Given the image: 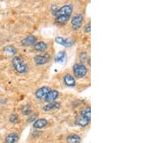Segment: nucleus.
<instances>
[{
	"label": "nucleus",
	"mask_w": 162,
	"mask_h": 143,
	"mask_svg": "<svg viewBox=\"0 0 162 143\" xmlns=\"http://www.w3.org/2000/svg\"><path fill=\"white\" fill-rule=\"evenodd\" d=\"M81 114L83 115V116L87 117L89 119H91V108L90 107H87L86 108H84V110L81 112Z\"/></svg>",
	"instance_id": "nucleus-19"
},
{
	"label": "nucleus",
	"mask_w": 162,
	"mask_h": 143,
	"mask_svg": "<svg viewBox=\"0 0 162 143\" xmlns=\"http://www.w3.org/2000/svg\"><path fill=\"white\" fill-rule=\"evenodd\" d=\"M22 113L24 115H28L31 113V108L30 106H25L22 108Z\"/></svg>",
	"instance_id": "nucleus-20"
},
{
	"label": "nucleus",
	"mask_w": 162,
	"mask_h": 143,
	"mask_svg": "<svg viewBox=\"0 0 162 143\" xmlns=\"http://www.w3.org/2000/svg\"><path fill=\"white\" fill-rule=\"evenodd\" d=\"M64 82L68 87H74L76 85L74 77L69 75V74H67V75L64 76Z\"/></svg>",
	"instance_id": "nucleus-11"
},
{
	"label": "nucleus",
	"mask_w": 162,
	"mask_h": 143,
	"mask_svg": "<svg viewBox=\"0 0 162 143\" xmlns=\"http://www.w3.org/2000/svg\"><path fill=\"white\" fill-rule=\"evenodd\" d=\"M12 64L13 68L17 72L20 74H24L27 72V64L25 63L23 59L20 57H15L12 60Z\"/></svg>",
	"instance_id": "nucleus-2"
},
{
	"label": "nucleus",
	"mask_w": 162,
	"mask_h": 143,
	"mask_svg": "<svg viewBox=\"0 0 162 143\" xmlns=\"http://www.w3.org/2000/svg\"><path fill=\"white\" fill-rule=\"evenodd\" d=\"M50 91V87H42L37 90L36 93H35V96H36V97L38 100H44V98H45V96H47V94Z\"/></svg>",
	"instance_id": "nucleus-7"
},
{
	"label": "nucleus",
	"mask_w": 162,
	"mask_h": 143,
	"mask_svg": "<svg viewBox=\"0 0 162 143\" xmlns=\"http://www.w3.org/2000/svg\"><path fill=\"white\" fill-rule=\"evenodd\" d=\"M34 49L39 52H43L48 48L47 43L44 42V41H39V42H36L33 45Z\"/></svg>",
	"instance_id": "nucleus-13"
},
{
	"label": "nucleus",
	"mask_w": 162,
	"mask_h": 143,
	"mask_svg": "<svg viewBox=\"0 0 162 143\" xmlns=\"http://www.w3.org/2000/svg\"><path fill=\"white\" fill-rule=\"evenodd\" d=\"M18 119V115L17 114H12L10 116V121L11 123H15Z\"/></svg>",
	"instance_id": "nucleus-21"
},
{
	"label": "nucleus",
	"mask_w": 162,
	"mask_h": 143,
	"mask_svg": "<svg viewBox=\"0 0 162 143\" xmlns=\"http://www.w3.org/2000/svg\"><path fill=\"white\" fill-rule=\"evenodd\" d=\"M50 61V56L48 54L43 55H37L34 57V62L37 65H43Z\"/></svg>",
	"instance_id": "nucleus-6"
},
{
	"label": "nucleus",
	"mask_w": 162,
	"mask_h": 143,
	"mask_svg": "<svg viewBox=\"0 0 162 143\" xmlns=\"http://www.w3.org/2000/svg\"><path fill=\"white\" fill-rule=\"evenodd\" d=\"M55 41L58 44H60L65 47H71L74 45V41L70 38H64L63 37L61 36H57L55 37Z\"/></svg>",
	"instance_id": "nucleus-5"
},
{
	"label": "nucleus",
	"mask_w": 162,
	"mask_h": 143,
	"mask_svg": "<svg viewBox=\"0 0 162 143\" xmlns=\"http://www.w3.org/2000/svg\"><path fill=\"white\" fill-rule=\"evenodd\" d=\"M37 42V38L35 36H29L23 38L21 41V44L24 47H31Z\"/></svg>",
	"instance_id": "nucleus-8"
},
{
	"label": "nucleus",
	"mask_w": 162,
	"mask_h": 143,
	"mask_svg": "<svg viewBox=\"0 0 162 143\" xmlns=\"http://www.w3.org/2000/svg\"><path fill=\"white\" fill-rule=\"evenodd\" d=\"M37 118V115L36 114H32L31 116L29 117L28 119H27V121L28 122H33Z\"/></svg>",
	"instance_id": "nucleus-25"
},
{
	"label": "nucleus",
	"mask_w": 162,
	"mask_h": 143,
	"mask_svg": "<svg viewBox=\"0 0 162 143\" xmlns=\"http://www.w3.org/2000/svg\"><path fill=\"white\" fill-rule=\"evenodd\" d=\"M66 54L64 51H61V52H59L57 54L56 57H55V62H57V63H63L65 59H66Z\"/></svg>",
	"instance_id": "nucleus-18"
},
{
	"label": "nucleus",
	"mask_w": 162,
	"mask_h": 143,
	"mask_svg": "<svg viewBox=\"0 0 162 143\" xmlns=\"http://www.w3.org/2000/svg\"><path fill=\"white\" fill-rule=\"evenodd\" d=\"M83 21H84V17L80 14L74 16L71 21V27L74 31H78L79 29H80L83 24Z\"/></svg>",
	"instance_id": "nucleus-4"
},
{
	"label": "nucleus",
	"mask_w": 162,
	"mask_h": 143,
	"mask_svg": "<svg viewBox=\"0 0 162 143\" xmlns=\"http://www.w3.org/2000/svg\"><path fill=\"white\" fill-rule=\"evenodd\" d=\"M88 70L87 67L83 64H76L73 67V72L74 75V77L81 79V78L84 77L87 75Z\"/></svg>",
	"instance_id": "nucleus-3"
},
{
	"label": "nucleus",
	"mask_w": 162,
	"mask_h": 143,
	"mask_svg": "<svg viewBox=\"0 0 162 143\" xmlns=\"http://www.w3.org/2000/svg\"><path fill=\"white\" fill-rule=\"evenodd\" d=\"M50 10H51V13L53 14L54 15H56V13L58 12V10H59V9H58V6L57 5H52L51 7H50Z\"/></svg>",
	"instance_id": "nucleus-22"
},
{
	"label": "nucleus",
	"mask_w": 162,
	"mask_h": 143,
	"mask_svg": "<svg viewBox=\"0 0 162 143\" xmlns=\"http://www.w3.org/2000/svg\"><path fill=\"white\" fill-rule=\"evenodd\" d=\"M73 12V7L70 4H66L59 9L55 15V22L61 26H64L68 22Z\"/></svg>",
	"instance_id": "nucleus-1"
},
{
	"label": "nucleus",
	"mask_w": 162,
	"mask_h": 143,
	"mask_svg": "<svg viewBox=\"0 0 162 143\" xmlns=\"http://www.w3.org/2000/svg\"><path fill=\"white\" fill-rule=\"evenodd\" d=\"M91 31V25H90V22H89L84 27V33H89Z\"/></svg>",
	"instance_id": "nucleus-24"
},
{
	"label": "nucleus",
	"mask_w": 162,
	"mask_h": 143,
	"mask_svg": "<svg viewBox=\"0 0 162 143\" xmlns=\"http://www.w3.org/2000/svg\"><path fill=\"white\" fill-rule=\"evenodd\" d=\"M4 52L9 56H14L17 54V49L13 46H7L4 48Z\"/></svg>",
	"instance_id": "nucleus-17"
},
{
	"label": "nucleus",
	"mask_w": 162,
	"mask_h": 143,
	"mask_svg": "<svg viewBox=\"0 0 162 143\" xmlns=\"http://www.w3.org/2000/svg\"><path fill=\"white\" fill-rule=\"evenodd\" d=\"M67 143H80L82 141V137L79 135H71L66 138Z\"/></svg>",
	"instance_id": "nucleus-16"
},
{
	"label": "nucleus",
	"mask_w": 162,
	"mask_h": 143,
	"mask_svg": "<svg viewBox=\"0 0 162 143\" xmlns=\"http://www.w3.org/2000/svg\"><path fill=\"white\" fill-rule=\"evenodd\" d=\"M48 124V121L45 119H37L33 123V127L35 129H42Z\"/></svg>",
	"instance_id": "nucleus-15"
},
{
	"label": "nucleus",
	"mask_w": 162,
	"mask_h": 143,
	"mask_svg": "<svg viewBox=\"0 0 162 143\" xmlns=\"http://www.w3.org/2000/svg\"><path fill=\"white\" fill-rule=\"evenodd\" d=\"M87 54L86 52H82L79 55V59L82 61H87Z\"/></svg>",
	"instance_id": "nucleus-23"
},
{
	"label": "nucleus",
	"mask_w": 162,
	"mask_h": 143,
	"mask_svg": "<svg viewBox=\"0 0 162 143\" xmlns=\"http://www.w3.org/2000/svg\"><path fill=\"white\" fill-rule=\"evenodd\" d=\"M59 92L57 91H50L48 92L47 96H45V98H44V101L47 103H51L54 102L59 97Z\"/></svg>",
	"instance_id": "nucleus-9"
},
{
	"label": "nucleus",
	"mask_w": 162,
	"mask_h": 143,
	"mask_svg": "<svg viewBox=\"0 0 162 143\" xmlns=\"http://www.w3.org/2000/svg\"><path fill=\"white\" fill-rule=\"evenodd\" d=\"M61 108V104L59 102H51V103H48L47 105L44 106L43 107V111H50L55 110V109H59V108Z\"/></svg>",
	"instance_id": "nucleus-12"
},
{
	"label": "nucleus",
	"mask_w": 162,
	"mask_h": 143,
	"mask_svg": "<svg viewBox=\"0 0 162 143\" xmlns=\"http://www.w3.org/2000/svg\"><path fill=\"white\" fill-rule=\"evenodd\" d=\"M19 140V135L17 133H11L5 138L4 143H16Z\"/></svg>",
	"instance_id": "nucleus-14"
},
{
	"label": "nucleus",
	"mask_w": 162,
	"mask_h": 143,
	"mask_svg": "<svg viewBox=\"0 0 162 143\" xmlns=\"http://www.w3.org/2000/svg\"><path fill=\"white\" fill-rule=\"evenodd\" d=\"M90 121H91V119H89L82 114H80L76 119V124L82 127L87 126L90 123Z\"/></svg>",
	"instance_id": "nucleus-10"
}]
</instances>
